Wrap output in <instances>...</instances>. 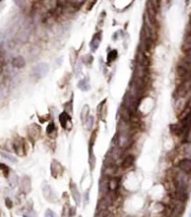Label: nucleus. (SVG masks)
<instances>
[{"mask_svg": "<svg viewBox=\"0 0 191 217\" xmlns=\"http://www.w3.org/2000/svg\"><path fill=\"white\" fill-rule=\"evenodd\" d=\"M190 89H191V78H187V80H185V81L180 85V87L177 88L176 93L178 97H185Z\"/></svg>", "mask_w": 191, "mask_h": 217, "instance_id": "obj_1", "label": "nucleus"}, {"mask_svg": "<svg viewBox=\"0 0 191 217\" xmlns=\"http://www.w3.org/2000/svg\"><path fill=\"white\" fill-rule=\"evenodd\" d=\"M180 168L185 173L191 172V159H184L180 162Z\"/></svg>", "mask_w": 191, "mask_h": 217, "instance_id": "obj_2", "label": "nucleus"}, {"mask_svg": "<svg viewBox=\"0 0 191 217\" xmlns=\"http://www.w3.org/2000/svg\"><path fill=\"white\" fill-rule=\"evenodd\" d=\"M147 12H148V16H149L150 20L151 21H154V18H155V8L154 6H152V2H148L147 3Z\"/></svg>", "mask_w": 191, "mask_h": 217, "instance_id": "obj_3", "label": "nucleus"}, {"mask_svg": "<svg viewBox=\"0 0 191 217\" xmlns=\"http://www.w3.org/2000/svg\"><path fill=\"white\" fill-rule=\"evenodd\" d=\"M59 120H60V123H61V125H62V127H64V128H69V127H68V125H66V123L70 121V117H69V114L66 113V112H62V113L59 116Z\"/></svg>", "mask_w": 191, "mask_h": 217, "instance_id": "obj_4", "label": "nucleus"}, {"mask_svg": "<svg viewBox=\"0 0 191 217\" xmlns=\"http://www.w3.org/2000/svg\"><path fill=\"white\" fill-rule=\"evenodd\" d=\"M100 38H101V35H100V33L95 34V36L93 37V40H92V42H91L92 50H96V49H97V47H98V45H99Z\"/></svg>", "mask_w": 191, "mask_h": 217, "instance_id": "obj_5", "label": "nucleus"}, {"mask_svg": "<svg viewBox=\"0 0 191 217\" xmlns=\"http://www.w3.org/2000/svg\"><path fill=\"white\" fill-rule=\"evenodd\" d=\"M12 64L16 68H22L24 66V59L22 58V57H16V58L13 59Z\"/></svg>", "mask_w": 191, "mask_h": 217, "instance_id": "obj_6", "label": "nucleus"}, {"mask_svg": "<svg viewBox=\"0 0 191 217\" xmlns=\"http://www.w3.org/2000/svg\"><path fill=\"white\" fill-rule=\"evenodd\" d=\"M39 71H40V74H39V76H42V75L44 74V73L48 71V66L44 64H40L39 66H37V68L35 69V73H37L38 74Z\"/></svg>", "mask_w": 191, "mask_h": 217, "instance_id": "obj_7", "label": "nucleus"}, {"mask_svg": "<svg viewBox=\"0 0 191 217\" xmlns=\"http://www.w3.org/2000/svg\"><path fill=\"white\" fill-rule=\"evenodd\" d=\"M133 161H134V158H133L132 156H128L127 158L124 160V162H122V167H124V168L130 167L131 165L133 164Z\"/></svg>", "mask_w": 191, "mask_h": 217, "instance_id": "obj_8", "label": "nucleus"}, {"mask_svg": "<svg viewBox=\"0 0 191 217\" xmlns=\"http://www.w3.org/2000/svg\"><path fill=\"white\" fill-rule=\"evenodd\" d=\"M109 187H110V190H112V191H114V190H116V187H118V181L116 180V179H112V180L110 181V183H109Z\"/></svg>", "mask_w": 191, "mask_h": 217, "instance_id": "obj_9", "label": "nucleus"}, {"mask_svg": "<svg viewBox=\"0 0 191 217\" xmlns=\"http://www.w3.org/2000/svg\"><path fill=\"white\" fill-rule=\"evenodd\" d=\"M116 56H117V52H116V51H115V50L111 51V52L108 54V61H109V63L113 61L114 59L116 58Z\"/></svg>", "mask_w": 191, "mask_h": 217, "instance_id": "obj_10", "label": "nucleus"}, {"mask_svg": "<svg viewBox=\"0 0 191 217\" xmlns=\"http://www.w3.org/2000/svg\"><path fill=\"white\" fill-rule=\"evenodd\" d=\"M185 153L186 156H187V159H191V143L187 144V146L185 147Z\"/></svg>", "mask_w": 191, "mask_h": 217, "instance_id": "obj_11", "label": "nucleus"}, {"mask_svg": "<svg viewBox=\"0 0 191 217\" xmlns=\"http://www.w3.org/2000/svg\"><path fill=\"white\" fill-rule=\"evenodd\" d=\"M54 129H55V125H54V123H51L50 125L48 126V129H47L48 134H51V132H52Z\"/></svg>", "mask_w": 191, "mask_h": 217, "instance_id": "obj_12", "label": "nucleus"}, {"mask_svg": "<svg viewBox=\"0 0 191 217\" xmlns=\"http://www.w3.org/2000/svg\"><path fill=\"white\" fill-rule=\"evenodd\" d=\"M54 216H55L54 213L52 211H50V210H48L47 213H45V217H54Z\"/></svg>", "mask_w": 191, "mask_h": 217, "instance_id": "obj_13", "label": "nucleus"}, {"mask_svg": "<svg viewBox=\"0 0 191 217\" xmlns=\"http://www.w3.org/2000/svg\"><path fill=\"white\" fill-rule=\"evenodd\" d=\"M187 141L191 143V129H189L188 135H187Z\"/></svg>", "mask_w": 191, "mask_h": 217, "instance_id": "obj_14", "label": "nucleus"}, {"mask_svg": "<svg viewBox=\"0 0 191 217\" xmlns=\"http://www.w3.org/2000/svg\"><path fill=\"white\" fill-rule=\"evenodd\" d=\"M92 122H93V118H89V124H88V127L89 128H91V126H92Z\"/></svg>", "mask_w": 191, "mask_h": 217, "instance_id": "obj_15", "label": "nucleus"}]
</instances>
